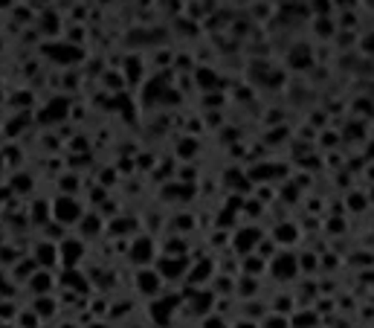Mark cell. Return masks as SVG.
Masks as SVG:
<instances>
[{
	"instance_id": "6da1fadb",
	"label": "cell",
	"mask_w": 374,
	"mask_h": 328,
	"mask_svg": "<svg viewBox=\"0 0 374 328\" xmlns=\"http://www.w3.org/2000/svg\"><path fill=\"white\" fill-rule=\"evenodd\" d=\"M264 276H270L276 285H291L299 279V267H296V250H276L267 259L264 267Z\"/></svg>"
},
{
	"instance_id": "ba28073f",
	"label": "cell",
	"mask_w": 374,
	"mask_h": 328,
	"mask_svg": "<svg viewBox=\"0 0 374 328\" xmlns=\"http://www.w3.org/2000/svg\"><path fill=\"white\" fill-rule=\"evenodd\" d=\"M23 290H27L29 297H41V294H55L58 290V279H55V270L50 267H38L27 282H23Z\"/></svg>"
},
{
	"instance_id": "d4e9b609",
	"label": "cell",
	"mask_w": 374,
	"mask_h": 328,
	"mask_svg": "<svg viewBox=\"0 0 374 328\" xmlns=\"http://www.w3.org/2000/svg\"><path fill=\"white\" fill-rule=\"evenodd\" d=\"M308 12L313 18H317V15H334V3H331V0H310Z\"/></svg>"
},
{
	"instance_id": "f1b7e54d",
	"label": "cell",
	"mask_w": 374,
	"mask_h": 328,
	"mask_svg": "<svg viewBox=\"0 0 374 328\" xmlns=\"http://www.w3.org/2000/svg\"><path fill=\"white\" fill-rule=\"evenodd\" d=\"M351 328H366V325H357V323H354V325H351Z\"/></svg>"
},
{
	"instance_id": "5bb4252c",
	"label": "cell",
	"mask_w": 374,
	"mask_h": 328,
	"mask_svg": "<svg viewBox=\"0 0 374 328\" xmlns=\"http://www.w3.org/2000/svg\"><path fill=\"white\" fill-rule=\"evenodd\" d=\"M267 305L273 314H284V317H291V314L296 311V299L291 290H276V294L267 299Z\"/></svg>"
},
{
	"instance_id": "3957f363",
	"label": "cell",
	"mask_w": 374,
	"mask_h": 328,
	"mask_svg": "<svg viewBox=\"0 0 374 328\" xmlns=\"http://www.w3.org/2000/svg\"><path fill=\"white\" fill-rule=\"evenodd\" d=\"M50 215H53V221H58L62 227L76 229L79 218L84 215V206H81V201L73 198V195H58V198L50 201Z\"/></svg>"
},
{
	"instance_id": "7a4b0ae2",
	"label": "cell",
	"mask_w": 374,
	"mask_h": 328,
	"mask_svg": "<svg viewBox=\"0 0 374 328\" xmlns=\"http://www.w3.org/2000/svg\"><path fill=\"white\" fill-rule=\"evenodd\" d=\"M55 253H58V267H62V270H67V267H81L84 256H88V241L81 236L67 233L55 244Z\"/></svg>"
},
{
	"instance_id": "ac0fdd59",
	"label": "cell",
	"mask_w": 374,
	"mask_h": 328,
	"mask_svg": "<svg viewBox=\"0 0 374 328\" xmlns=\"http://www.w3.org/2000/svg\"><path fill=\"white\" fill-rule=\"evenodd\" d=\"M313 23H310V29L319 35L322 41H331L334 35H336V23H334V18L331 15H317V18H310Z\"/></svg>"
},
{
	"instance_id": "f546056e",
	"label": "cell",
	"mask_w": 374,
	"mask_h": 328,
	"mask_svg": "<svg viewBox=\"0 0 374 328\" xmlns=\"http://www.w3.org/2000/svg\"><path fill=\"white\" fill-rule=\"evenodd\" d=\"M319 328H322V325H319Z\"/></svg>"
},
{
	"instance_id": "603a6c76",
	"label": "cell",
	"mask_w": 374,
	"mask_h": 328,
	"mask_svg": "<svg viewBox=\"0 0 374 328\" xmlns=\"http://www.w3.org/2000/svg\"><path fill=\"white\" fill-rule=\"evenodd\" d=\"M9 184H12V195H21V198H27L29 192H32V177H29L27 172H23V175H15V177L9 180Z\"/></svg>"
},
{
	"instance_id": "484cf974",
	"label": "cell",
	"mask_w": 374,
	"mask_h": 328,
	"mask_svg": "<svg viewBox=\"0 0 374 328\" xmlns=\"http://www.w3.org/2000/svg\"><path fill=\"white\" fill-rule=\"evenodd\" d=\"M183 140H186V142L177 145V154H180V157H191V154L198 151V142H191V137H183Z\"/></svg>"
},
{
	"instance_id": "ffe728a7",
	"label": "cell",
	"mask_w": 374,
	"mask_h": 328,
	"mask_svg": "<svg viewBox=\"0 0 374 328\" xmlns=\"http://www.w3.org/2000/svg\"><path fill=\"white\" fill-rule=\"evenodd\" d=\"M15 328H41V325H46V323H41V317L35 314L29 305H21V311L15 314Z\"/></svg>"
},
{
	"instance_id": "8fae6325",
	"label": "cell",
	"mask_w": 374,
	"mask_h": 328,
	"mask_svg": "<svg viewBox=\"0 0 374 328\" xmlns=\"http://www.w3.org/2000/svg\"><path fill=\"white\" fill-rule=\"evenodd\" d=\"M345 212H354V215H366L371 212V189H351L343 201Z\"/></svg>"
},
{
	"instance_id": "5b68a950",
	"label": "cell",
	"mask_w": 374,
	"mask_h": 328,
	"mask_svg": "<svg viewBox=\"0 0 374 328\" xmlns=\"http://www.w3.org/2000/svg\"><path fill=\"white\" fill-rule=\"evenodd\" d=\"M157 256H160V247H157L154 236H148V233L131 236L128 259H131V264H134V267H148V264H154Z\"/></svg>"
},
{
	"instance_id": "83f0119b",
	"label": "cell",
	"mask_w": 374,
	"mask_h": 328,
	"mask_svg": "<svg viewBox=\"0 0 374 328\" xmlns=\"http://www.w3.org/2000/svg\"><path fill=\"white\" fill-rule=\"evenodd\" d=\"M0 328H15V323H0Z\"/></svg>"
},
{
	"instance_id": "52a82bcc",
	"label": "cell",
	"mask_w": 374,
	"mask_h": 328,
	"mask_svg": "<svg viewBox=\"0 0 374 328\" xmlns=\"http://www.w3.org/2000/svg\"><path fill=\"white\" fill-rule=\"evenodd\" d=\"M267 236L273 238V244L279 250H296L299 241H302V227H299V221H293V218H282V221H276V227Z\"/></svg>"
},
{
	"instance_id": "44dd1931",
	"label": "cell",
	"mask_w": 374,
	"mask_h": 328,
	"mask_svg": "<svg viewBox=\"0 0 374 328\" xmlns=\"http://www.w3.org/2000/svg\"><path fill=\"white\" fill-rule=\"evenodd\" d=\"M79 192H81V180H79L76 172L58 177V195H73V198H79Z\"/></svg>"
},
{
	"instance_id": "9a60e30c",
	"label": "cell",
	"mask_w": 374,
	"mask_h": 328,
	"mask_svg": "<svg viewBox=\"0 0 374 328\" xmlns=\"http://www.w3.org/2000/svg\"><path fill=\"white\" fill-rule=\"evenodd\" d=\"M313 62H317V55H313V47L310 44H296L291 50V64L299 67L302 73L313 70Z\"/></svg>"
},
{
	"instance_id": "7c38bea8",
	"label": "cell",
	"mask_w": 374,
	"mask_h": 328,
	"mask_svg": "<svg viewBox=\"0 0 374 328\" xmlns=\"http://www.w3.org/2000/svg\"><path fill=\"white\" fill-rule=\"evenodd\" d=\"M27 212V221H29V227L32 229H38L41 224H46L50 221V198H35L32 203H29V210H23Z\"/></svg>"
},
{
	"instance_id": "30bf717a",
	"label": "cell",
	"mask_w": 374,
	"mask_h": 328,
	"mask_svg": "<svg viewBox=\"0 0 374 328\" xmlns=\"http://www.w3.org/2000/svg\"><path fill=\"white\" fill-rule=\"evenodd\" d=\"M29 256H32V262L38 264V267H50V270H55V267H58L55 244H53V241H46V238L35 236V244H32V250H29Z\"/></svg>"
},
{
	"instance_id": "7402d4cb",
	"label": "cell",
	"mask_w": 374,
	"mask_h": 328,
	"mask_svg": "<svg viewBox=\"0 0 374 328\" xmlns=\"http://www.w3.org/2000/svg\"><path fill=\"white\" fill-rule=\"evenodd\" d=\"M21 311V302L12 297H0V323H12L15 314Z\"/></svg>"
},
{
	"instance_id": "4fadbf2b",
	"label": "cell",
	"mask_w": 374,
	"mask_h": 328,
	"mask_svg": "<svg viewBox=\"0 0 374 328\" xmlns=\"http://www.w3.org/2000/svg\"><path fill=\"white\" fill-rule=\"evenodd\" d=\"M35 270H38V264H35L32 262V256H29V253H23V256L15 262V264H12V285H21L23 288V282H27V279L35 273Z\"/></svg>"
},
{
	"instance_id": "e0dca14e",
	"label": "cell",
	"mask_w": 374,
	"mask_h": 328,
	"mask_svg": "<svg viewBox=\"0 0 374 328\" xmlns=\"http://www.w3.org/2000/svg\"><path fill=\"white\" fill-rule=\"evenodd\" d=\"M296 267H299V276H317L319 273V253L299 250L296 253Z\"/></svg>"
},
{
	"instance_id": "d6986e66",
	"label": "cell",
	"mask_w": 374,
	"mask_h": 328,
	"mask_svg": "<svg viewBox=\"0 0 374 328\" xmlns=\"http://www.w3.org/2000/svg\"><path fill=\"white\" fill-rule=\"evenodd\" d=\"M322 233L328 238H340L348 233V224H345V215H331L322 221Z\"/></svg>"
},
{
	"instance_id": "277c9868",
	"label": "cell",
	"mask_w": 374,
	"mask_h": 328,
	"mask_svg": "<svg viewBox=\"0 0 374 328\" xmlns=\"http://www.w3.org/2000/svg\"><path fill=\"white\" fill-rule=\"evenodd\" d=\"M264 238V227L261 224H247V227H238L229 233V253L235 256H247V253L256 250V244Z\"/></svg>"
},
{
	"instance_id": "8992f818",
	"label": "cell",
	"mask_w": 374,
	"mask_h": 328,
	"mask_svg": "<svg viewBox=\"0 0 374 328\" xmlns=\"http://www.w3.org/2000/svg\"><path fill=\"white\" fill-rule=\"evenodd\" d=\"M134 290H137V297H142V299H157L165 290L163 276L157 273L154 264L137 267V270H134Z\"/></svg>"
},
{
	"instance_id": "9c48e42d",
	"label": "cell",
	"mask_w": 374,
	"mask_h": 328,
	"mask_svg": "<svg viewBox=\"0 0 374 328\" xmlns=\"http://www.w3.org/2000/svg\"><path fill=\"white\" fill-rule=\"evenodd\" d=\"M29 308L38 314L41 323H55L62 317V305H58L55 294H41V297H29Z\"/></svg>"
},
{
	"instance_id": "cb8c5ba5",
	"label": "cell",
	"mask_w": 374,
	"mask_h": 328,
	"mask_svg": "<svg viewBox=\"0 0 374 328\" xmlns=\"http://www.w3.org/2000/svg\"><path fill=\"white\" fill-rule=\"evenodd\" d=\"M258 328H291V320H287L284 314L267 311V314H264V317L258 320Z\"/></svg>"
},
{
	"instance_id": "2e32d148",
	"label": "cell",
	"mask_w": 374,
	"mask_h": 328,
	"mask_svg": "<svg viewBox=\"0 0 374 328\" xmlns=\"http://www.w3.org/2000/svg\"><path fill=\"white\" fill-rule=\"evenodd\" d=\"M287 320H291V328H319L322 325V317L310 305L308 308H296Z\"/></svg>"
},
{
	"instance_id": "4316f807",
	"label": "cell",
	"mask_w": 374,
	"mask_h": 328,
	"mask_svg": "<svg viewBox=\"0 0 374 328\" xmlns=\"http://www.w3.org/2000/svg\"><path fill=\"white\" fill-rule=\"evenodd\" d=\"M53 328H81V323L73 317V314H67V317L55 320V325H53Z\"/></svg>"
}]
</instances>
